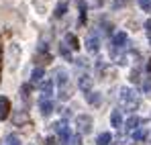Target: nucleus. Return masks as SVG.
<instances>
[{"instance_id":"473e14b6","label":"nucleus","mask_w":151,"mask_h":145,"mask_svg":"<svg viewBox=\"0 0 151 145\" xmlns=\"http://www.w3.org/2000/svg\"><path fill=\"white\" fill-rule=\"evenodd\" d=\"M147 72L151 74V59H149V61H147Z\"/></svg>"},{"instance_id":"2eb2a0df","label":"nucleus","mask_w":151,"mask_h":145,"mask_svg":"<svg viewBox=\"0 0 151 145\" xmlns=\"http://www.w3.org/2000/svg\"><path fill=\"white\" fill-rule=\"evenodd\" d=\"M125 125H127V129H129V131L133 133V131H137V129H139V125H141V119L133 115V117H129V119H127Z\"/></svg>"},{"instance_id":"0eeeda50","label":"nucleus","mask_w":151,"mask_h":145,"mask_svg":"<svg viewBox=\"0 0 151 145\" xmlns=\"http://www.w3.org/2000/svg\"><path fill=\"white\" fill-rule=\"evenodd\" d=\"M80 90L84 94H92V78L88 74H82L80 76Z\"/></svg>"},{"instance_id":"f8f14e48","label":"nucleus","mask_w":151,"mask_h":145,"mask_svg":"<svg viewBox=\"0 0 151 145\" xmlns=\"http://www.w3.org/2000/svg\"><path fill=\"white\" fill-rule=\"evenodd\" d=\"M45 78H43V68L39 66V68H35L33 72H31V84L35 86V84H41Z\"/></svg>"},{"instance_id":"f257e3e1","label":"nucleus","mask_w":151,"mask_h":145,"mask_svg":"<svg viewBox=\"0 0 151 145\" xmlns=\"http://www.w3.org/2000/svg\"><path fill=\"white\" fill-rule=\"evenodd\" d=\"M119 104H121L123 108H127V110L133 113V110L139 108L141 98H139V94H137L135 90H131V88L123 86V88H119Z\"/></svg>"},{"instance_id":"20e7f679","label":"nucleus","mask_w":151,"mask_h":145,"mask_svg":"<svg viewBox=\"0 0 151 145\" xmlns=\"http://www.w3.org/2000/svg\"><path fill=\"white\" fill-rule=\"evenodd\" d=\"M127 41H129V37H127L125 31L114 33V37H112V55H116V47H125Z\"/></svg>"},{"instance_id":"e433bc0d","label":"nucleus","mask_w":151,"mask_h":145,"mask_svg":"<svg viewBox=\"0 0 151 145\" xmlns=\"http://www.w3.org/2000/svg\"><path fill=\"white\" fill-rule=\"evenodd\" d=\"M149 43H151V35H149Z\"/></svg>"},{"instance_id":"39448f33","label":"nucleus","mask_w":151,"mask_h":145,"mask_svg":"<svg viewBox=\"0 0 151 145\" xmlns=\"http://www.w3.org/2000/svg\"><path fill=\"white\" fill-rule=\"evenodd\" d=\"M12 123H14V127L31 125V117H29V113H27V110H17V113L12 115Z\"/></svg>"},{"instance_id":"c9c22d12","label":"nucleus","mask_w":151,"mask_h":145,"mask_svg":"<svg viewBox=\"0 0 151 145\" xmlns=\"http://www.w3.org/2000/svg\"><path fill=\"white\" fill-rule=\"evenodd\" d=\"M104 2H106V0H98V4H104Z\"/></svg>"},{"instance_id":"dca6fc26","label":"nucleus","mask_w":151,"mask_h":145,"mask_svg":"<svg viewBox=\"0 0 151 145\" xmlns=\"http://www.w3.org/2000/svg\"><path fill=\"white\" fill-rule=\"evenodd\" d=\"M65 43L74 49V51H78V49H80V41H78V37H76L74 33H68V35H65Z\"/></svg>"},{"instance_id":"9b49d317","label":"nucleus","mask_w":151,"mask_h":145,"mask_svg":"<svg viewBox=\"0 0 151 145\" xmlns=\"http://www.w3.org/2000/svg\"><path fill=\"white\" fill-rule=\"evenodd\" d=\"M39 108H41V115H43V117H49L51 110H53V102H51V100H47V98H41Z\"/></svg>"},{"instance_id":"2f4dec72","label":"nucleus","mask_w":151,"mask_h":145,"mask_svg":"<svg viewBox=\"0 0 151 145\" xmlns=\"http://www.w3.org/2000/svg\"><path fill=\"white\" fill-rule=\"evenodd\" d=\"M114 145H125V139H119V141H116Z\"/></svg>"},{"instance_id":"a878e982","label":"nucleus","mask_w":151,"mask_h":145,"mask_svg":"<svg viewBox=\"0 0 151 145\" xmlns=\"http://www.w3.org/2000/svg\"><path fill=\"white\" fill-rule=\"evenodd\" d=\"M139 6H141L145 12H151V0H139Z\"/></svg>"},{"instance_id":"393cba45","label":"nucleus","mask_w":151,"mask_h":145,"mask_svg":"<svg viewBox=\"0 0 151 145\" xmlns=\"http://www.w3.org/2000/svg\"><path fill=\"white\" fill-rule=\"evenodd\" d=\"M65 145H82V135H72Z\"/></svg>"},{"instance_id":"6ab92c4d","label":"nucleus","mask_w":151,"mask_h":145,"mask_svg":"<svg viewBox=\"0 0 151 145\" xmlns=\"http://www.w3.org/2000/svg\"><path fill=\"white\" fill-rule=\"evenodd\" d=\"M110 141H112V135H110V133H106V131L100 133V135L96 137V143H98V145H110Z\"/></svg>"},{"instance_id":"412c9836","label":"nucleus","mask_w":151,"mask_h":145,"mask_svg":"<svg viewBox=\"0 0 151 145\" xmlns=\"http://www.w3.org/2000/svg\"><path fill=\"white\" fill-rule=\"evenodd\" d=\"M4 145H21V137H19V135H14V133H10V135H6Z\"/></svg>"},{"instance_id":"7c9ffc66","label":"nucleus","mask_w":151,"mask_h":145,"mask_svg":"<svg viewBox=\"0 0 151 145\" xmlns=\"http://www.w3.org/2000/svg\"><path fill=\"white\" fill-rule=\"evenodd\" d=\"M145 29H147V33H149V35H151V19H149V21H147V23H145Z\"/></svg>"},{"instance_id":"b1692460","label":"nucleus","mask_w":151,"mask_h":145,"mask_svg":"<svg viewBox=\"0 0 151 145\" xmlns=\"http://www.w3.org/2000/svg\"><path fill=\"white\" fill-rule=\"evenodd\" d=\"M88 100H90V104H100L102 94H98V92H92V94H88Z\"/></svg>"},{"instance_id":"423d86ee","label":"nucleus","mask_w":151,"mask_h":145,"mask_svg":"<svg viewBox=\"0 0 151 145\" xmlns=\"http://www.w3.org/2000/svg\"><path fill=\"white\" fill-rule=\"evenodd\" d=\"M53 127H55V133L59 135V139H61L63 143H68V139H70L72 135H70V131H68V125H65V121H59V123H55Z\"/></svg>"},{"instance_id":"f03ea898","label":"nucleus","mask_w":151,"mask_h":145,"mask_svg":"<svg viewBox=\"0 0 151 145\" xmlns=\"http://www.w3.org/2000/svg\"><path fill=\"white\" fill-rule=\"evenodd\" d=\"M53 76H55L59 100H68V98L72 96V86H70V80H68V72H65L63 68H57V70L53 72Z\"/></svg>"},{"instance_id":"a211bd4d","label":"nucleus","mask_w":151,"mask_h":145,"mask_svg":"<svg viewBox=\"0 0 151 145\" xmlns=\"http://www.w3.org/2000/svg\"><path fill=\"white\" fill-rule=\"evenodd\" d=\"M31 88H33V84H31V82L21 86V94H19V96H23V100H25V102H29V100H31Z\"/></svg>"},{"instance_id":"1a4fd4ad","label":"nucleus","mask_w":151,"mask_h":145,"mask_svg":"<svg viewBox=\"0 0 151 145\" xmlns=\"http://www.w3.org/2000/svg\"><path fill=\"white\" fill-rule=\"evenodd\" d=\"M39 90H41V94H43V98H49L51 94H53V80H49V78H45L41 84H39Z\"/></svg>"},{"instance_id":"cd10ccee","label":"nucleus","mask_w":151,"mask_h":145,"mask_svg":"<svg viewBox=\"0 0 151 145\" xmlns=\"http://www.w3.org/2000/svg\"><path fill=\"white\" fill-rule=\"evenodd\" d=\"M129 80H131V82H135V84H139V80H141V78H139V70H133Z\"/></svg>"},{"instance_id":"c756f323","label":"nucleus","mask_w":151,"mask_h":145,"mask_svg":"<svg viewBox=\"0 0 151 145\" xmlns=\"http://www.w3.org/2000/svg\"><path fill=\"white\" fill-rule=\"evenodd\" d=\"M55 141H57L55 137H47V145H55Z\"/></svg>"},{"instance_id":"c85d7f7f","label":"nucleus","mask_w":151,"mask_h":145,"mask_svg":"<svg viewBox=\"0 0 151 145\" xmlns=\"http://www.w3.org/2000/svg\"><path fill=\"white\" fill-rule=\"evenodd\" d=\"M143 90H145L147 94L151 92V78H147V80H145V84H143Z\"/></svg>"},{"instance_id":"9d476101","label":"nucleus","mask_w":151,"mask_h":145,"mask_svg":"<svg viewBox=\"0 0 151 145\" xmlns=\"http://www.w3.org/2000/svg\"><path fill=\"white\" fill-rule=\"evenodd\" d=\"M98 47H100L98 37H96L94 33H90V35H88V39H86V49H88L90 53H98Z\"/></svg>"},{"instance_id":"aec40b11","label":"nucleus","mask_w":151,"mask_h":145,"mask_svg":"<svg viewBox=\"0 0 151 145\" xmlns=\"http://www.w3.org/2000/svg\"><path fill=\"white\" fill-rule=\"evenodd\" d=\"M131 137H133V141H143V139L147 137V131H145V129H137V131L131 133Z\"/></svg>"},{"instance_id":"bb28decb","label":"nucleus","mask_w":151,"mask_h":145,"mask_svg":"<svg viewBox=\"0 0 151 145\" xmlns=\"http://www.w3.org/2000/svg\"><path fill=\"white\" fill-rule=\"evenodd\" d=\"M123 6H127V0H112V8H114V10H119V8H123Z\"/></svg>"},{"instance_id":"4468645a","label":"nucleus","mask_w":151,"mask_h":145,"mask_svg":"<svg viewBox=\"0 0 151 145\" xmlns=\"http://www.w3.org/2000/svg\"><path fill=\"white\" fill-rule=\"evenodd\" d=\"M110 123H112V127H116V129L123 125V113H121L119 108H114V110L110 113Z\"/></svg>"},{"instance_id":"72a5a7b5","label":"nucleus","mask_w":151,"mask_h":145,"mask_svg":"<svg viewBox=\"0 0 151 145\" xmlns=\"http://www.w3.org/2000/svg\"><path fill=\"white\" fill-rule=\"evenodd\" d=\"M0 55H2V37H0Z\"/></svg>"},{"instance_id":"7ed1b4c3","label":"nucleus","mask_w":151,"mask_h":145,"mask_svg":"<svg viewBox=\"0 0 151 145\" xmlns=\"http://www.w3.org/2000/svg\"><path fill=\"white\" fill-rule=\"evenodd\" d=\"M76 125H78L80 133H90L94 129V119L90 115H78L76 117Z\"/></svg>"},{"instance_id":"ddd939ff","label":"nucleus","mask_w":151,"mask_h":145,"mask_svg":"<svg viewBox=\"0 0 151 145\" xmlns=\"http://www.w3.org/2000/svg\"><path fill=\"white\" fill-rule=\"evenodd\" d=\"M35 61H39L41 66H45V63L53 61V57H51L49 51H37V55H35Z\"/></svg>"},{"instance_id":"f3484780","label":"nucleus","mask_w":151,"mask_h":145,"mask_svg":"<svg viewBox=\"0 0 151 145\" xmlns=\"http://www.w3.org/2000/svg\"><path fill=\"white\" fill-rule=\"evenodd\" d=\"M78 8H80V21H78V25L84 27L86 25V4H84V0H78Z\"/></svg>"},{"instance_id":"5701e85b","label":"nucleus","mask_w":151,"mask_h":145,"mask_svg":"<svg viewBox=\"0 0 151 145\" xmlns=\"http://www.w3.org/2000/svg\"><path fill=\"white\" fill-rule=\"evenodd\" d=\"M65 10H68V4H65V2L57 4V8H55V17H57V19H61V17L65 14Z\"/></svg>"},{"instance_id":"f704fd0d","label":"nucleus","mask_w":151,"mask_h":145,"mask_svg":"<svg viewBox=\"0 0 151 145\" xmlns=\"http://www.w3.org/2000/svg\"><path fill=\"white\" fill-rule=\"evenodd\" d=\"M0 76H2V57H0Z\"/></svg>"},{"instance_id":"6e6552de","label":"nucleus","mask_w":151,"mask_h":145,"mask_svg":"<svg viewBox=\"0 0 151 145\" xmlns=\"http://www.w3.org/2000/svg\"><path fill=\"white\" fill-rule=\"evenodd\" d=\"M10 115V100L6 96H0V121H6Z\"/></svg>"},{"instance_id":"4be33fe9","label":"nucleus","mask_w":151,"mask_h":145,"mask_svg":"<svg viewBox=\"0 0 151 145\" xmlns=\"http://www.w3.org/2000/svg\"><path fill=\"white\" fill-rule=\"evenodd\" d=\"M59 53H61L68 61H72V51L68 49V45H65V43H61V45H59Z\"/></svg>"}]
</instances>
